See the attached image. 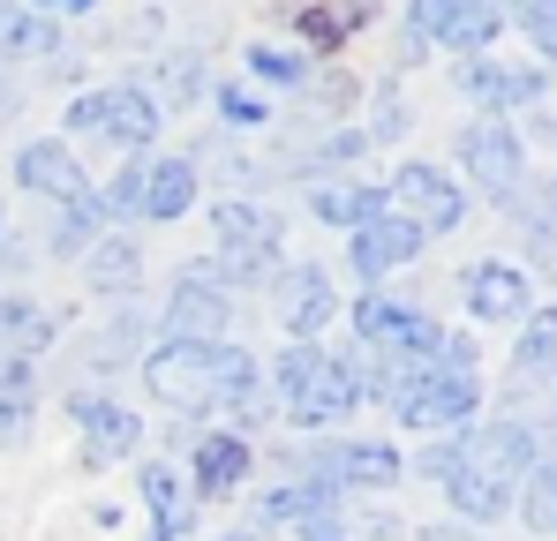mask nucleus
<instances>
[{
  "label": "nucleus",
  "mask_w": 557,
  "mask_h": 541,
  "mask_svg": "<svg viewBox=\"0 0 557 541\" xmlns=\"http://www.w3.org/2000/svg\"><path fill=\"white\" fill-rule=\"evenodd\" d=\"M69 8H91V0H69Z\"/></svg>",
  "instance_id": "c9c22d12"
},
{
  "label": "nucleus",
  "mask_w": 557,
  "mask_h": 541,
  "mask_svg": "<svg viewBox=\"0 0 557 541\" xmlns=\"http://www.w3.org/2000/svg\"><path fill=\"white\" fill-rule=\"evenodd\" d=\"M30 429V361H0V444H23Z\"/></svg>",
  "instance_id": "412c9836"
},
{
  "label": "nucleus",
  "mask_w": 557,
  "mask_h": 541,
  "mask_svg": "<svg viewBox=\"0 0 557 541\" xmlns=\"http://www.w3.org/2000/svg\"><path fill=\"white\" fill-rule=\"evenodd\" d=\"M497 38V0H414V38L407 46H453L474 53Z\"/></svg>",
  "instance_id": "39448f33"
},
{
  "label": "nucleus",
  "mask_w": 557,
  "mask_h": 541,
  "mask_svg": "<svg viewBox=\"0 0 557 541\" xmlns=\"http://www.w3.org/2000/svg\"><path fill=\"white\" fill-rule=\"evenodd\" d=\"M355 331L370 339L384 361H437V324L430 316H414V309H399V301H362L355 309Z\"/></svg>",
  "instance_id": "423d86ee"
},
{
  "label": "nucleus",
  "mask_w": 557,
  "mask_h": 541,
  "mask_svg": "<svg viewBox=\"0 0 557 541\" xmlns=\"http://www.w3.org/2000/svg\"><path fill=\"white\" fill-rule=\"evenodd\" d=\"M520 368H528V376H550V316H535V331H528V347H520Z\"/></svg>",
  "instance_id": "c756f323"
},
{
  "label": "nucleus",
  "mask_w": 557,
  "mask_h": 541,
  "mask_svg": "<svg viewBox=\"0 0 557 541\" xmlns=\"http://www.w3.org/2000/svg\"><path fill=\"white\" fill-rule=\"evenodd\" d=\"M0 105H8V84H0Z\"/></svg>",
  "instance_id": "e433bc0d"
},
{
  "label": "nucleus",
  "mask_w": 557,
  "mask_h": 541,
  "mask_svg": "<svg viewBox=\"0 0 557 541\" xmlns=\"http://www.w3.org/2000/svg\"><path fill=\"white\" fill-rule=\"evenodd\" d=\"M91 234H98V203H91V196H76V203H69V218H61V234H53V249H69V256H76Z\"/></svg>",
  "instance_id": "c85d7f7f"
},
{
  "label": "nucleus",
  "mask_w": 557,
  "mask_h": 541,
  "mask_svg": "<svg viewBox=\"0 0 557 541\" xmlns=\"http://www.w3.org/2000/svg\"><path fill=\"white\" fill-rule=\"evenodd\" d=\"M144 504L159 512V534H151V541H182L188 534V504H182V489H174V474H166V466H151V474H144Z\"/></svg>",
  "instance_id": "5701e85b"
},
{
  "label": "nucleus",
  "mask_w": 557,
  "mask_h": 541,
  "mask_svg": "<svg viewBox=\"0 0 557 541\" xmlns=\"http://www.w3.org/2000/svg\"><path fill=\"white\" fill-rule=\"evenodd\" d=\"M414 249H422V234L399 211H376V218H362V234H355V270L362 278H384L392 264H407Z\"/></svg>",
  "instance_id": "f8f14e48"
},
{
  "label": "nucleus",
  "mask_w": 557,
  "mask_h": 541,
  "mask_svg": "<svg viewBox=\"0 0 557 541\" xmlns=\"http://www.w3.org/2000/svg\"><path fill=\"white\" fill-rule=\"evenodd\" d=\"M301 541H347V527H339V519L324 512V519H309V534H301Z\"/></svg>",
  "instance_id": "72a5a7b5"
},
{
  "label": "nucleus",
  "mask_w": 557,
  "mask_h": 541,
  "mask_svg": "<svg viewBox=\"0 0 557 541\" xmlns=\"http://www.w3.org/2000/svg\"><path fill=\"white\" fill-rule=\"evenodd\" d=\"M76 422H84V444H91V458H121V451H136V414H128V406L76 399Z\"/></svg>",
  "instance_id": "f3484780"
},
{
  "label": "nucleus",
  "mask_w": 557,
  "mask_h": 541,
  "mask_svg": "<svg viewBox=\"0 0 557 541\" xmlns=\"http://www.w3.org/2000/svg\"><path fill=\"white\" fill-rule=\"evenodd\" d=\"M226 541H249V534H226Z\"/></svg>",
  "instance_id": "4c0bfd02"
},
{
  "label": "nucleus",
  "mask_w": 557,
  "mask_h": 541,
  "mask_svg": "<svg viewBox=\"0 0 557 541\" xmlns=\"http://www.w3.org/2000/svg\"><path fill=\"white\" fill-rule=\"evenodd\" d=\"M324 316H332V278L324 270H301L286 286V331H317Z\"/></svg>",
  "instance_id": "4be33fe9"
},
{
  "label": "nucleus",
  "mask_w": 557,
  "mask_h": 541,
  "mask_svg": "<svg viewBox=\"0 0 557 541\" xmlns=\"http://www.w3.org/2000/svg\"><path fill=\"white\" fill-rule=\"evenodd\" d=\"M188 203H196V174H188L182 159H166V166H136V211H151V218H182Z\"/></svg>",
  "instance_id": "2eb2a0df"
},
{
  "label": "nucleus",
  "mask_w": 557,
  "mask_h": 541,
  "mask_svg": "<svg viewBox=\"0 0 557 541\" xmlns=\"http://www.w3.org/2000/svg\"><path fill=\"white\" fill-rule=\"evenodd\" d=\"M219 105H226V113H234V121H264V113H257V98H242V90H226V98H219Z\"/></svg>",
  "instance_id": "f704fd0d"
},
{
  "label": "nucleus",
  "mask_w": 557,
  "mask_h": 541,
  "mask_svg": "<svg viewBox=\"0 0 557 541\" xmlns=\"http://www.w3.org/2000/svg\"><path fill=\"white\" fill-rule=\"evenodd\" d=\"M355 368L332 354H309V347H294V354L278 361V406L294 414V422H309V429H324V422H347V406H355Z\"/></svg>",
  "instance_id": "7ed1b4c3"
},
{
  "label": "nucleus",
  "mask_w": 557,
  "mask_h": 541,
  "mask_svg": "<svg viewBox=\"0 0 557 541\" xmlns=\"http://www.w3.org/2000/svg\"><path fill=\"white\" fill-rule=\"evenodd\" d=\"M61 46V30L46 23V15H30V8H0V53L8 61H23V53H53Z\"/></svg>",
  "instance_id": "aec40b11"
},
{
  "label": "nucleus",
  "mask_w": 557,
  "mask_h": 541,
  "mask_svg": "<svg viewBox=\"0 0 557 541\" xmlns=\"http://www.w3.org/2000/svg\"><path fill=\"white\" fill-rule=\"evenodd\" d=\"M249 68H257V76H272V84H294V76H301V61H294V53H272V46H257V53H249Z\"/></svg>",
  "instance_id": "7c9ffc66"
},
{
  "label": "nucleus",
  "mask_w": 557,
  "mask_h": 541,
  "mask_svg": "<svg viewBox=\"0 0 557 541\" xmlns=\"http://www.w3.org/2000/svg\"><path fill=\"white\" fill-rule=\"evenodd\" d=\"M15 180H23V188H38V196H61V203H76V196H84V166H76L61 143H23Z\"/></svg>",
  "instance_id": "4468645a"
},
{
  "label": "nucleus",
  "mask_w": 557,
  "mask_h": 541,
  "mask_svg": "<svg viewBox=\"0 0 557 541\" xmlns=\"http://www.w3.org/2000/svg\"><path fill=\"white\" fill-rule=\"evenodd\" d=\"M460 90L467 98H490V105H512V98H520V76H497V68H460Z\"/></svg>",
  "instance_id": "cd10ccee"
},
{
  "label": "nucleus",
  "mask_w": 557,
  "mask_h": 541,
  "mask_svg": "<svg viewBox=\"0 0 557 541\" xmlns=\"http://www.w3.org/2000/svg\"><path fill=\"white\" fill-rule=\"evenodd\" d=\"M317 474L339 489V481H362V489H392L407 466H399V451L392 444H339V451H324L317 458Z\"/></svg>",
  "instance_id": "ddd939ff"
},
{
  "label": "nucleus",
  "mask_w": 557,
  "mask_h": 541,
  "mask_svg": "<svg viewBox=\"0 0 557 541\" xmlns=\"http://www.w3.org/2000/svg\"><path fill=\"white\" fill-rule=\"evenodd\" d=\"M332 481H301V489H278V496H264L257 504V519H324L332 512Z\"/></svg>",
  "instance_id": "b1692460"
},
{
  "label": "nucleus",
  "mask_w": 557,
  "mask_h": 541,
  "mask_svg": "<svg viewBox=\"0 0 557 541\" xmlns=\"http://www.w3.org/2000/svg\"><path fill=\"white\" fill-rule=\"evenodd\" d=\"M376 211H384V196L370 188H317V218H332V226H362Z\"/></svg>",
  "instance_id": "bb28decb"
},
{
  "label": "nucleus",
  "mask_w": 557,
  "mask_h": 541,
  "mask_svg": "<svg viewBox=\"0 0 557 541\" xmlns=\"http://www.w3.org/2000/svg\"><path fill=\"white\" fill-rule=\"evenodd\" d=\"M528 30H535V46L550 53V38H557V15H550V0H528Z\"/></svg>",
  "instance_id": "473e14b6"
},
{
  "label": "nucleus",
  "mask_w": 557,
  "mask_h": 541,
  "mask_svg": "<svg viewBox=\"0 0 557 541\" xmlns=\"http://www.w3.org/2000/svg\"><path fill=\"white\" fill-rule=\"evenodd\" d=\"M445 489H453V504H460L467 519H497V512L512 504L505 489H490V481H482V474H467V466H453V474H445Z\"/></svg>",
  "instance_id": "a878e982"
},
{
  "label": "nucleus",
  "mask_w": 557,
  "mask_h": 541,
  "mask_svg": "<svg viewBox=\"0 0 557 541\" xmlns=\"http://www.w3.org/2000/svg\"><path fill=\"white\" fill-rule=\"evenodd\" d=\"M467 174L482 180L490 196H512V188H520V143H512V128H505V121L467 128Z\"/></svg>",
  "instance_id": "9b49d317"
},
{
  "label": "nucleus",
  "mask_w": 557,
  "mask_h": 541,
  "mask_svg": "<svg viewBox=\"0 0 557 541\" xmlns=\"http://www.w3.org/2000/svg\"><path fill=\"white\" fill-rule=\"evenodd\" d=\"M211 234L226 241V278H257V270H272L278 218L249 211V203H219V211H211Z\"/></svg>",
  "instance_id": "6e6552de"
},
{
  "label": "nucleus",
  "mask_w": 557,
  "mask_h": 541,
  "mask_svg": "<svg viewBox=\"0 0 557 541\" xmlns=\"http://www.w3.org/2000/svg\"><path fill=\"white\" fill-rule=\"evenodd\" d=\"M53 339V316H38L30 301H0V361H30Z\"/></svg>",
  "instance_id": "6ab92c4d"
},
{
  "label": "nucleus",
  "mask_w": 557,
  "mask_h": 541,
  "mask_svg": "<svg viewBox=\"0 0 557 541\" xmlns=\"http://www.w3.org/2000/svg\"><path fill=\"white\" fill-rule=\"evenodd\" d=\"M384 399L399 422L453 429L474 414V368L467 361H399V376H384Z\"/></svg>",
  "instance_id": "f03ea898"
},
{
  "label": "nucleus",
  "mask_w": 557,
  "mask_h": 541,
  "mask_svg": "<svg viewBox=\"0 0 557 541\" xmlns=\"http://www.w3.org/2000/svg\"><path fill=\"white\" fill-rule=\"evenodd\" d=\"M226 316H234L226 286H219L211 270H188L182 286H174V301H166V339H196V347H219Z\"/></svg>",
  "instance_id": "0eeeda50"
},
{
  "label": "nucleus",
  "mask_w": 557,
  "mask_h": 541,
  "mask_svg": "<svg viewBox=\"0 0 557 541\" xmlns=\"http://www.w3.org/2000/svg\"><path fill=\"white\" fill-rule=\"evenodd\" d=\"M69 121H76V128H106V136H121V143H151V136H159V98H151V90H84Z\"/></svg>",
  "instance_id": "1a4fd4ad"
},
{
  "label": "nucleus",
  "mask_w": 557,
  "mask_h": 541,
  "mask_svg": "<svg viewBox=\"0 0 557 541\" xmlns=\"http://www.w3.org/2000/svg\"><path fill=\"white\" fill-rule=\"evenodd\" d=\"M144 383H151V399H166V406H182V414H211V406H226V399H249L257 361L242 354V347L166 339V347H151V361H144Z\"/></svg>",
  "instance_id": "f257e3e1"
},
{
  "label": "nucleus",
  "mask_w": 557,
  "mask_h": 541,
  "mask_svg": "<svg viewBox=\"0 0 557 541\" xmlns=\"http://www.w3.org/2000/svg\"><path fill=\"white\" fill-rule=\"evenodd\" d=\"M242 474H249V444H242V437H203V444H196V489H203V496L242 489Z\"/></svg>",
  "instance_id": "a211bd4d"
},
{
  "label": "nucleus",
  "mask_w": 557,
  "mask_h": 541,
  "mask_svg": "<svg viewBox=\"0 0 557 541\" xmlns=\"http://www.w3.org/2000/svg\"><path fill=\"white\" fill-rule=\"evenodd\" d=\"M535 458V429L528 422H490V429H474L467 444H453V466H467V474H482L490 489H520V466Z\"/></svg>",
  "instance_id": "20e7f679"
},
{
  "label": "nucleus",
  "mask_w": 557,
  "mask_h": 541,
  "mask_svg": "<svg viewBox=\"0 0 557 541\" xmlns=\"http://www.w3.org/2000/svg\"><path fill=\"white\" fill-rule=\"evenodd\" d=\"M301 30H309L317 46H339V30H347V23H339L332 8H301Z\"/></svg>",
  "instance_id": "2f4dec72"
},
{
  "label": "nucleus",
  "mask_w": 557,
  "mask_h": 541,
  "mask_svg": "<svg viewBox=\"0 0 557 541\" xmlns=\"http://www.w3.org/2000/svg\"><path fill=\"white\" fill-rule=\"evenodd\" d=\"M467 301H474V316H497V324H505V316L528 309V278L512 264H474L467 270Z\"/></svg>",
  "instance_id": "dca6fc26"
},
{
  "label": "nucleus",
  "mask_w": 557,
  "mask_h": 541,
  "mask_svg": "<svg viewBox=\"0 0 557 541\" xmlns=\"http://www.w3.org/2000/svg\"><path fill=\"white\" fill-rule=\"evenodd\" d=\"M136 278H144V264H136L128 241H98V249H91V286H98V293H128Z\"/></svg>",
  "instance_id": "393cba45"
},
{
  "label": "nucleus",
  "mask_w": 557,
  "mask_h": 541,
  "mask_svg": "<svg viewBox=\"0 0 557 541\" xmlns=\"http://www.w3.org/2000/svg\"><path fill=\"white\" fill-rule=\"evenodd\" d=\"M392 196H399V218H407L414 234H453V226L467 218L460 188L437 174V166H407V174L392 180Z\"/></svg>",
  "instance_id": "9d476101"
}]
</instances>
